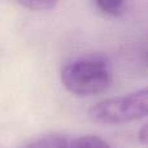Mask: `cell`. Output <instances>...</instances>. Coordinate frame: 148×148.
I'll return each mask as SVG.
<instances>
[{
	"label": "cell",
	"mask_w": 148,
	"mask_h": 148,
	"mask_svg": "<svg viewBox=\"0 0 148 148\" xmlns=\"http://www.w3.org/2000/svg\"><path fill=\"white\" fill-rule=\"evenodd\" d=\"M60 77L69 92L78 96H92L110 86L112 70L104 57L84 56L65 64Z\"/></svg>",
	"instance_id": "6da1fadb"
},
{
	"label": "cell",
	"mask_w": 148,
	"mask_h": 148,
	"mask_svg": "<svg viewBox=\"0 0 148 148\" xmlns=\"http://www.w3.org/2000/svg\"><path fill=\"white\" fill-rule=\"evenodd\" d=\"M147 88L131 94L105 99L91 107L88 114L99 123H126L147 116Z\"/></svg>",
	"instance_id": "7a4b0ae2"
},
{
	"label": "cell",
	"mask_w": 148,
	"mask_h": 148,
	"mask_svg": "<svg viewBox=\"0 0 148 148\" xmlns=\"http://www.w3.org/2000/svg\"><path fill=\"white\" fill-rule=\"evenodd\" d=\"M26 148H69L66 138L59 134H48L34 140Z\"/></svg>",
	"instance_id": "3957f363"
},
{
	"label": "cell",
	"mask_w": 148,
	"mask_h": 148,
	"mask_svg": "<svg viewBox=\"0 0 148 148\" xmlns=\"http://www.w3.org/2000/svg\"><path fill=\"white\" fill-rule=\"evenodd\" d=\"M95 7L99 8V10L104 14L120 17L127 12L129 4L126 1H95Z\"/></svg>",
	"instance_id": "277c9868"
},
{
	"label": "cell",
	"mask_w": 148,
	"mask_h": 148,
	"mask_svg": "<svg viewBox=\"0 0 148 148\" xmlns=\"http://www.w3.org/2000/svg\"><path fill=\"white\" fill-rule=\"evenodd\" d=\"M69 148H110L103 139L94 135H84L77 139Z\"/></svg>",
	"instance_id": "5b68a950"
},
{
	"label": "cell",
	"mask_w": 148,
	"mask_h": 148,
	"mask_svg": "<svg viewBox=\"0 0 148 148\" xmlns=\"http://www.w3.org/2000/svg\"><path fill=\"white\" fill-rule=\"evenodd\" d=\"M18 4L30 10H49L56 7L57 3L51 0H27V1H20Z\"/></svg>",
	"instance_id": "8992f818"
},
{
	"label": "cell",
	"mask_w": 148,
	"mask_h": 148,
	"mask_svg": "<svg viewBox=\"0 0 148 148\" xmlns=\"http://www.w3.org/2000/svg\"><path fill=\"white\" fill-rule=\"evenodd\" d=\"M138 138H139V140H140L143 144L147 143V126H146V125H144L143 127H142V130L139 131Z\"/></svg>",
	"instance_id": "52a82bcc"
}]
</instances>
